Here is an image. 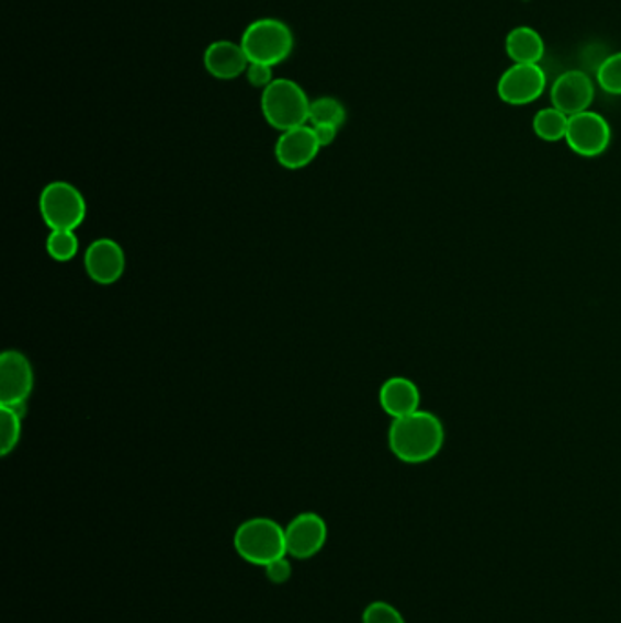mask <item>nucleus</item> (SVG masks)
<instances>
[{
  "label": "nucleus",
  "mask_w": 621,
  "mask_h": 623,
  "mask_svg": "<svg viewBox=\"0 0 621 623\" xmlns=\"http://www.w3.org/2000/svg\"><path fill=\"white\" fill-rule=\"evenodd\" d=\"M290 556H283V558L273 559L272 564H268L264 567L267 570L268 580L275 584V586H281V584H286V581L292 578V564H290Z\"/></svg>",
  "instance_id": "4be33fe9"
},
{
  "label": "nucleus",
  "mask_w": 621,
  "mask_h": 623,
  "mask_svg": "<svg viewBox=\"0 0 621 623\" xmlns=\"http://www.w3.org/2000/svg\"><path fill=\"white\" fill-rule=\"evenodd\" d=\"M363 623H407L394 605L386 602H372L363 611Z\"/></svg>",
  "instance_id": "412c9836"
},
{
  "label": "nucleus",
  "mask_w": 621,
  "mask_h": 623,
  "mask_svg": "<svg viewBox=\"0 0 621 623\" xmlns=\"http://www.w3.org/2000/svg\"><path fill=\"white\" fill-rule=\"evenodd\" d=\"M505 49L515 65H540L545 55V43L534 27L518 26L507 35Z\"/></svg>",
  "instance_id": "2eb2a0df"
},
{
  "label": "nucleus",
  "mask_w": 621,
  "mask_h": 623,
  "mask_svg": "<svg viewBox=\"0 0 621 623\" xmlns=\"http://www.w3.org/2000/svg\"><path fill=\"white\" fill-rule=\"evenodd\" d=\"M248 82L256 88H267L272 84L273 79L272 66L258 65V63H250L247 70Z\"/></svg>",
  "instance_id": "5701e85b"
},
{
  "label": "nucleus",
  "mask_w": 621,
  "mask_h": 623,
  "mask_svg": "<svg viewBox=\"0 0 621 623\" xmlns=\"http://www.w3.org/2000/svg\"><path fill=\"white\" fill-rule=\"evenodd\" d=\"M290 558L308 559L321 553L328 540L327 521L316 512H301L284 526Z\"/></svg>",
  "instance_id": "1a4fd4ad"
},
{
  "label": "nucleus",
  "mask_w": 621,
  "mask_h": 623,
  "mask_svg": "<svg viewBox=\"0 0 621 623\" xmlns=\"http://www.w3.org/2000/svg\"><path fill=\"white\" fill-rule=\"evenodd\" d=\"M568 115L560 112L557 107H543L532 118V129L541 140L557 143L565 139L568 129Z\"/></svg>",
  "instance_id": "dca6fc26"
},
{
  "label": "nucleus",
  "mask_w": 621,
  "mask_h": 623,
  "mask_svg": "<svg viewBox=\"0 0 621 623\" xmlns=\"http://www.w3.org/2000/svg\"><path fill=\"white\" fill-rule=\"evenodd\" d=\"M84 269L97 285L110 286L117 283L126 269L123 247L110 237L95 239L84 252Z\"/></svg>",
  "instance_id": "9d476101"
},
{
  "label": "nucleus",
  "mask_w": 621,
  "mask_h": 623,
  "mask_svg": "<svg viewBox=\"0 0 621 623\" xmlns=\"http://www.w3.org/2000/svg\"><path fill=\"white\" fill-rule=\"evenodd\" d=\"M551 101L552 106L568 117L587 112L595 101V82L585 71H565L552 84Z\"/></svg>",
  "instance_id": "9b49d317"
},
{
  "label": "nucleus",
  "mask_w": 621,
  "mask_h": 623,
  "mask_svg": "<svg viewBox=\"0 0 621 623\" xmlns=\"http://www.w3.org/2000/svg\"><path fill=\"white\" fill-rule=\"evenodd\" d=\"M598 82L611 95H621V52L609 55L598 68Z\"/></svg>",
  "instance_id": "aec40b11"
},
{
  "label": "nucleus",
  "mask_w": 621,
  "mask_h": 623,
  "mask_svg": "<svg viewBox=\"0 0 621 623\" xmlns=\"http://www.w3.org/2000/svg\"><path fill=\"white\" fill-rule=\"evenodd\" d=\"M33 385V366L26 355L19 350H5L0 355V407H10L24 416Z\"/></svg>",
  "instance_id": "423d86ee"
},
{
  "label": "nucleus",
  "mask_w": 621,
  "mask_h": 623,
  "mask_svg": "<svg viewBox=\"0 0 621 623\" xmlns=\"http://www.w3.org/2000/svg\"><path fill=\"white\" fill-rule=\"evenodd\" d=\"M441 419L427 410L394 419L388 429V446L399 462L419 465L434 460L443 449Z\"/></svg>",
  "instance_id": "f257e3e1"
},
{
  "label": "nucleus",
  "mask_w": 621,
  "mask_h": 623,
  "mask_svg": "<svg viewBox=\"0 0 621 623\" xmlns=\"http://www.w3.org/2000/svg\"><path fill=\"white\" fill-rule=\"evenodd\" d=\"M380 404L381 409L392 419L405 418L418 412L421 394L413 380L402 376L391 377L381 385Z\"/></svg>",
  "instance_id": "4468645a"
},
{
  "label": "nucleus",
  "mask_w": 621,
  "mask_h": 623,
  "mask_svg": "<svg viewBox=\"0 0 621 623\" xmlns=\"http://www.w3.org/2000/svg\"><path fill=\"white\" fill-rule=\"evenodd\" d=\"M46 250H48L49 258L59 263H66L76 258L79 252V237L74 230H52L46 239Z\"/></svg>",
  "instance_id": "6ab92c4d"
},
{
  "label": "nucleus",
  "mask_w": 621,
  "mask_h": 623,
  "mask_svg": "<svg viewBox=\"0 0 621 623\" xmlns=\"http://www.w3.org/2000/svg\"><path fill=\"white\" fill-rule=\"evenodd\" d=\"M546 76L540 65H512L498 82V95L510 106L534 103L545 93Z\"/></svg>",
  "instance_id": "6e6552de"
},
{
  "label": "nucleus",
  "mask_w": 621,
  "mask_h": 623,
  "mask_svg": "<svg viewBox=\"0 0 621 623\" xmlns=\"http://www.w3.org/2000/svg\"><path fill=\"white\" fill-rule=\"evenodd\" d=\"M314 134H316L317 143L321 148L325 146L332 145L336 137H338V129L336 126H328V124H317V126H312Z\"/></svg>",
  "instance_id": "b1692460"
},
{
  "label": "nucleus",
  "mask_w": 621,
  "mask_h": 623,
  "mask_svg": "<svg viewBox=\"0 0 621 623\" xmlns=\"http://www.w3.org/2000/svg\"><path fill=\"white\" fill-rule=\"evenodd\" d=\"M319 150L321 146L317 143L314 129L305 124L281 134L275 143V159L286 170H301L316 159Z\"/></svg>",
  "instance_id": "f8f14e48"
},
{
  "label": "nucleus",
  "mask_w": 621,
  "mask_h": 623,
  "mask_svg": "<svg viewBox=\"0 0 621 623\" xmlns=\"http://www.w3.org/2000/svg\"><path fill=\"white\" fill-rule=\"evenodd\" d=\"M204 68L210 76L221 81H230L236 77L247 73L250 60H248L241 44L232 41H217L210 44L204 52Z\"/></svg>",
  "instance_id": "ddd939ff"
},
{
  "label": "nucleus",
  "mask_w": 621,
  "mask_h": 623,
  "mask_svg": "<svg viewBox=\"0 0 621 623\" xmlns=\"http://www.w3.org/2000/svg\"><path fill=\"white\" fill-rule=\"evenodd\" d=\"M310 103L305 90L290 79H275L261 95V110L267 123L281 134L308 123Z\"/></svg>",
  "instance_id": "7ed1b4c3"
},
{
  "label": "nucleus",
  "mask_w": 621,
  "mask_h": 623,
  "mask_svg": "<svg viewBox=\"0 0 621 623\" xmlns=\"http://www.w3.org/2000/svg\"><path fill=\"white\" fill-rule=\"evenodd\" d=\"M234 547L248 564L267 567L273 559L286 556L284 526L270 518L242 521L234 534Z\"/></svg>",
  "instance_id": "f03ea898"
},
{
  "label": "nucleus",
  "mask_w": 621,
  "mask_h": 623,
  "mask_svg": "<svg viewBox=\"0 0 621 623\" xmlns=\"http://www.w3.org/2000/svg\"><path fill=\"white\" fill-rule=\"evenodd\" d=\"M241 46L250 63L281 65L294 49V33L278 19H259L242 33Z\"/></svg>",
  "instance_id": "20e7f679"
},
{
  "label": "nucleus",
  "mask_w": 621,
  "mask_h": 623,
  "mask_svg": "<svg viewBox=\"0 0 621 623\" xmlns=\"http://www.w3.org/2000/svg\"><path fill=\"white\" fill-rule=\"evenodd\" d=\"M22 434V416L10 407H0V454L15 451Z\"/></svg>",
  "instance_id": "a211bd4d"
},
{
  "label": "nucleus",
  "mask_w": 621,
  "mask_h": 623,
  "mask_svg": "<svg viewBox=\"0 0 621 623\" xmlns=\"http://www.w3.org/2000/svg\"><path fill=\"white\" fill-rule=\"evenodd\" d=\"M612 132L607 118L600 113H578L568 118L567 140L568 148L582 157H600L611 146Z\"/></svg>",
  "instance_id": "0eeeda50"
},
{
  "label": "nucleus",
  "mask_w": 621,
  "mask_h": 623,
  "mask_svg": "<svg viewBox=\"0 0 621 623\" xmlns=\"http://www.w3.org/2000/svg\"><path fill=\"white\" fill-rule=\"evenodd\" d=\"M345 121H347V110H345L343 104L339 103L338 99L321 98L312 101L310 117H308V123H312V126L328 124V126L341 128Z\"/></svg>",
  "instance_id": "f3484780"
},
{
  "label": "nucleus",
  "mask_w": 621,
  "mask_h": 623,
  "mask_svg": "<svg viewBox=\"0 0 621 623\" xmlns=\"http://www.w3.org/2000/svg\"><path fill=\"white\" fill-rule=\"evenodd\" d=\"M38 209L49 230L76 231L87 219L88 206L84 195L74 184L54 181L41 192Z\"/></svg>",
  "instance_id": "39448f33"
}]
</instances>
